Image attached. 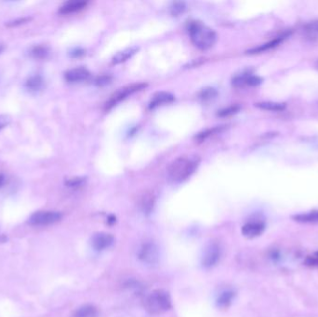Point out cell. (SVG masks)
Segmentation results:
<instances>
[{
	"instance_id": "obj_1",
	"label": "cell",
	"mask_w": 318,
	"mask_h": 317,
	"mask_svg": "<svg viewBox=\"0 0 318 317\" xmlns=\"http://www.w3.org/2000/svg\"><path fill=\"white\" fill-rule=\"evenodd\" d=\"M187 30L192 43L201 51L209 50L217 41L215 32L200 21H191L187 26Z\"/></svg>"
},
{
	"instance_id": "obj_2",
	"label": "cell",
	"mask_w": 318,
	"mask_h": 317,
	"mask_svg": "<svg viewBox=\"0 0 318 317\" xmlns=\"http://www.w3.org/2000/svg\"><path fill=\"white\" fill-rule=\"evenodd\" d=\"M198 160L194 157L181 156L170 164L167 169L168 178L174 183L189 179L198 168Z\"/></svg>"
},
{
	"instance_id": "obj_3",
	"label": "cell",
	"mask_w": 318,
	"mask_h": 317,
	"mask_svg": "<svg viewBox=\"0 0 318 317\" xmlns=\"http://www.w3.org/2000/svg\"><path fill=\"white\" fill-rule=\"evenodd\" d=\"M144 306L149 314L160 315L171 309L172 300L167 292L155 290L147 296Z\"/></svg>"
},
{
	"instance_id": "obj_4",
	"label": "cell",
	"mask_w": 318,
	"mask_h": 317,
	"mask_svg": "<svg viewBox=\"0 0 318 317\" xmlns=\"http://www.w3.org/2000/svg\"><path fill=\"white\" fill-rule=\"evenodd\" d=\"M62 214L58 211H37L28 220V223L33 226H48L60 222Z\"/></svg>"
},
{
	"instance_id": "obj_5",
	"label": "cell",
	"mask_w": 318,
	"mask_h": 317,
	"mask_svg": "<svg viewBox=\"0 0 318 317\" xmlns=\"http://www.w3.org/2000/svg\"><path fill=\"white\" fill-rule=\"evenodd\" d=\"M146 86V84H145V83H137V84H131L129 86L120 88L116 93H114L111 96V98L109 99V101L106 103V109H111L112 107L116 106L117 103H119L122 101H124L125 99H127L130 95L145 88Z\"/></svg>"
},
{
	"instance_id": "obj_6",
	"label": "cell",
	"mask_w": 318,
	"mask_h": 317,
	"mask_svg": "<svg viewBox=\"0 0 318 317\" xmlns=\"http://www.w3.org/2000/svg\"><path fill=\"white\" fill-rule=\"evenodd\" d=\"M139 259L146 264H155L159 259V251L154 243H145L139 251Z\"/></svg>"
},
{
	"instance_id": "obj_7",
	"label": "cell",
	"mask_w": 318,
	"mask_h": 317,
	"mask_svg": "<svg viewBox=\"0 0 318 317\" xmlns=\"http://www.w3.org/2000/svg\"><path fill=\"white\" fill-rule=\"evenodd\" d=\"M222 250L218 244L212 243L206 247L202 257V265L205 268H211L215 266L220 260Z\"/></svg>"
},
{
	"instance_id": "obj_8",
	"label": "cell",
	"mask_w": 318,
	"mask_h": 317,
	"mask_svg": "<svg viewBox=\"0 0 318 317\" xmlns=\"http://www.w3.org/2000/svg\"><path fill=\"white\" fill-rule=\"evenodd\" d=\"M265 231V223L261 221H252L242 227V233L247 238H256Z\"/></svg>"
},
{
	"instance_id": "obj_9",
	"label": "cell",
	"mask_w": 318,
	"mask_h": 317,
	"mask_svg": "<svg viewBox=\"0 0 318 317\" xmlns=\"http://www.w3.org/2000/svg\"><path fill=\"white\" fill-rule=\"evenodd\" d=\"M262 82V78L250 73H244L232 78V85L235 86H258Z\"/></svg>"
},
{
	"instance_id": "obj_10",
	"label": "cell",
	"mask_w": 318,
	"mask_h": 317,
	"mask_svg": "<svg viewBox=\"0 0 318 317\" xmlns=\"http://www.w3.org/2000/svg\"><path fill=\"white\" fill-rule=\"evenodd\" d=\"M114 242L112 235L105 232L95 233L91 238V245L93 249L97 251H103L104 249L111 247Z\"/></svg>"
},
{
	"instance_id": "obj_11",
	"label": "cell",
	"mask_w": 318,
	"mask_h": 317,
	"mask_svg": "<svg viewBox=\"0 0 318 317\" xmlns=\"http://www.w3.org/2000/svg\"><path fill=\"white\" fill-rule=\"evenodd\" d=\"M90 76V73L85 67H77V68L68 70L64 77L69 83H79L85 81Z\"/></svg>"
},
{
	"instance_id": "obj_12",
	"label": "cell",
	"mask_w": 318,
	"mask_h": 317,
	"mask_svg": "<svg viewBox=\"0 0 318 317\" xmlns=\"http://www.w3.org/2000/svg\"><path fill=\"white\" fill-rule=\"evenodd\" d=\"M44 87V79L39 74L32 75L25 82V88L31 93H37Z\"/></svg>"
},
{
	"instance_id": "obj_13",
	"label": "cell",
	"mask_w": 318,
	"mask_h": 317,
	"mask_svg": "<svg viewBox=\"0 0 318 317\" xmlns=\"http://www.w3.org/2000/svg\"><path fill=\"white\" fill-rule=\"evenodd\" d=\"M87 4V2L81 1V0L68 1L60 7L59 9V13L62 15H68V14L76 13V12H78L84 9L86 7Z\"/></svg>"
},
{
	"instance_id": "obj_14",
	"label": "cell",
	"mask_w": 318,
	"mask_h": 317,
	"mask_svg": "<svg viewBox=\"0 0 318 317\" xmlns=\"http://www.w3.org/2000/svg\"><path fill=\"white\" fill-rule=\"evenodd\" d=\"M174 99H175V97L170 92H165V91L157 92L156 94L153 96V99L150 102L149 107L151 109H154L155 107L161 106L164 104L172 103L174 101Z\"/></svg>"
},
{
	"instance_id": "obj_15",
	"label": "cell",
	"mask_w": 318,
	"mask_h": 317,
	"mask_svg": "<svg viewBox=\"0 0 318 317\" xmlns=\"http://www.w3.org/2000/svg\"><path fill=\"white\" fill-rule=\"evenodd\" d=\"M289 34H290V33L289 34L288 33V34H283L282 36H278V37H276L274 40H272V41H270L268 43L263 44V45H261L260 47H257V48H253V49H251L250 51H248V53L255 54V53H260V52H265V51H269L271 49H274L276 46H278L279 44L281 43L284 39H286L289 36Z\"/></svg>"
},
{
	"instance_id": "obj_16",
	"label": "cell",
	"mask_w": 318,
	"mask_h": 317,
	"mask_svg": "<svg viewBox=\"0 0 318 317\" xmlns=\"http://www.w3.org/2000/svg\"><path fill=\"white\" fill-rule=\"evenodd\" d=\"M137 48H129L122 52H117L113 57L112 62L114 64H120L122 62H125L130 59L137 52Z\"/></svg>"
},
{
	"instance_id": "obj_17",
	"label": "cell",
	"mask_w": 318,
	"mask_h": 317,
	"mask_svg": "<svg viewBox=\"0 0 318 317\" xmlns=\"http://www.w3.org/2000/svg\"><path fill=\"white\" fill-rule=\"evenodd\" d=\"M50 49L45 45L34 46L30 50V56L35 60H45L50 55Z\"/></svg>"
},
{
	"instance_id": "obj_18",
	"label": "cell",
	"mask_w": 318,
	"mask_h": 317,
	"mask_svg": "<svg viewBox=\"0 0 318 317\" xmlns=\"http://www.w3.org/2000/svg\"><path fill=\"white\" fill-rule=\"evenodd\" d=\"M306 38L310 41H315L318 39V20H315L308 23L303 29Z\"/></svg>"
},
{
	"instance_id": "obj_19",
	"label": "cell",
	"mask_w": 318,
	"mask_h": 317,
	"mask_svg": "<svg viewBox=\"0 0 318 317\" xmlns=\"http://www.w3.org/2000/svg\"><path fill=\"white\" fill-rule=\"evenodd\" d=\"M234 296H235V294L232 290H225V291L222 292L217 300L218 307L222 309L229 307L234 299Z\"/></svg>"
},
{
	"instance_id": "obj_20",
	"label": "cell",
	"mask_w": 318,
	"mask_h": 317,
	"mask_svg": "<svg viewBox=\"0 0 318 317\" xmlns=\"http://www.w3.org/2000/svg\"><path fill=\"white\" fill-rule=\"evenodd\" d=\"M294 221L301 223H318V210L293 216Z\"/></svg>"
},
{
	"instance_id": "obj_21",
	"label": "cell",
	"mask_w": 318,
	"mask_h": 317,
	"mask_svg": "<svg viewBox=\"0 0 318 317\" xmlns=\"http://www.w3.org/2000/svg\"><path fill=\"white\" fill-rule=\"evenodd\" d=\"M98 311L92 305H83L75 312L74 317H97Z\"/></svg>"
},
{
	"instance_id": "obj_22",
	"label": "cell",
	"mask_w": 318,
	"mask_h": 317,
	"mask_svg": "<svg viewBox=\"0 0 318 317\" xmlns=\"http://www.w3.org/2000/svg\"><path fill=\"white\" fill-rule=\"evenodd\" d=\"M257 107L268 110V111H282L286 107L285 103H273V102H263V103H258L255 104Z\"/></svg>"
},
{
	"instance_id": "obj_23",
	"label": "cell",
	"mask_w": 318,
	"mask_h": 317,
	"mask_svg": "<svg viewBox=\"0 0 318 317\" xmlns=\"http://www.w3.org/2000/svg\"><path fill=\"white\" fill-rule=\"evenodd\" d=\"M218 96V91L213 87H206L203 88L199 93H198V98L202 102H209L214 100L216 97Z\"/></svg>"
},
{
	"instance_id": "obj_24",
	"label": "cell",
	"mask_w": 318,
	"mask_h": 317,
	"mask_svg": "<svg viewBox=\"0 0 318 317\" xmlns=\"http://www.w3.org/2000/svg\"><path fill=\"white\" fill-rule=\"evenodd\" d=\"M186 9V5L184 2H173L170 7V12L172 16H180Z\"/></svg>"
},
{
	"instance_id": "obj_25",
	"label": "cell",
	"mask_w": 318,
	"mask_h": 317,
	"mask_svg": "<svg viewBox=\"0 0 318 317\" xmlns=\"http://www.w3.org/2000/svg\"><path fill=\"white\" fill-rule=\"evenodd\" d=\"M239 110H240V107L238 105H232V106H229L227 108H224L223 110H221L218 113V115L221 117H227V116H230V115L236 114Z\"/></svg>"
},
{
	"instance_id": "obj_26",
	"label": "cell",
	"mask_w": 318,
	"mask_h": 317,
	"mask_svg": "<svg viewBox=\"0 0 318 317\" xmlns=\"http://www.w3.org/2000/svg\"><path fill=\"white\" fill-rule=\"evenodd\" d=\"M84 182H85V180L83 178H73V179H70L66 181V185L71 188H78L81 185H83Z\"/></svg>"
},
{
	"instance_id": "obj_27",
	"label": "cell",
	"mask_w": 318,
	"mask_h": 317,
	"mask_svg": "<svg viewBox=\"0 0 318 317\" xmlns=\"http://www.w3.org/2000/svg\"><path fill=\"white\" fill-rule=\"evenodd\" d=\"M31 19H32L31 17L19 18V19H16V20H13L11 22H9L7 24V26H9V27L21 26V25H24V24H26L27 22H29Z\"/></svg>"
},
{
	"instance_id": "obj_28",
	"label": "cell",
	"mask_w": 318,
	"mask_h": 317,
	"mask_svg": "<svg viewBox=\"0 0 318 317\" xmlns=\"http://www.w3.org/2000/svg\"><path fill=\"white\" fill-rule=\"evenodd\" d=\"M111 80V77L109 76H102V77H99L96 80H95V84L98 85V86H104V85H107Z\"/></svg>"
},
{
	"instance_id": "obj_29",
	"label": "cell",
	"mask_w": 318,
	"mask_h": 317,
	"mask_svg": "<svg viewBox=\"0 0 318 317\" xmlns=\"http://www.w3.org/2000/svg\"><path fill=\"white\" fill-rule=\"evenodd\" d=\"M10 123V117L8 115H0V130L6 128Z\"/></svg>"
},
{
	"instance_id": "obj_30",
	"label": "cell",
	"mask_w": 318,
	"mask_h": 317,
	"mask_svg": "<svg viewBox=\"0 0 318 317\" xmlns=\"http://www.w3.org/2000/svg\"><path fill=\"white\" fill-rule=\"evenodd\" d=\"M305 264L307 266H318V256H309L305 259Z\"/></svg>"
},
{
	"instance_id": "obj_31",
	"label": "cell",
	"mask_w": 318,
	"mask_h": 317,
	"mask_svg": "<svg viewBox=\"0 0 318 317\" xmlns=\"http://www.w3.org/2000/svg\"><path fill=\"white\" fill-rule=\"evenodd\" d=\"M70 54H71V56H72V57L77 58V57L82 56V55L84 54V51L78 48V49H74L72 52H70Z\"/></svg>"
},
{
	"instance_id": "obj_32",
	"label": "cell",
	"mask_w": 318,
	"mask_h": 317,
	"mask_svg": "<svg viewBox=\"0 0 318 317\" xmlns=\"http://www.w3.org/2000/svg\"><path fill=\"white\" fill-rule=\"evenodd\" d=\"M6 182V177L3 174H0V188L5 184Z\"/></svg>"
},
{
	"instance_id": "obj_33",
	"label": "cell",
	"mask_w": 318,
	"mask_h": 317,
	"mask_svg": "<svg viewBox=\"0 0 318 317\" xmlns=\"http://www.w3.org/2000/svg\"><path fill=\"white\" fill-rule=\"evenodd\" d=\"M5 51V46L3 44H0V54Z\"/></svg>"
},
{
	"instance_id": "obj_34",
	"label": "cell",
	"mask_w": 318,
	"mask_h": 317,
	"mask_svg": "<svg viewBox=\"0 0 318 317\" xmlns=\"http://www.w3.org/2000/svg\"><path fill=\"white\" fill-rule=\"evenodd\" d=\"M315 255H316V256H318V252H316V254H315Z\"/></svg>"
}]
</instances>
